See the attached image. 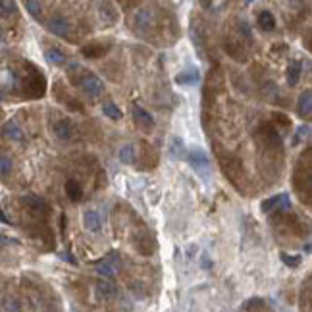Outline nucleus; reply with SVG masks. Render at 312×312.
Wrapping results in <instances>:
<instances>
[{"mask_svg":"<svg viewBox=\"0 0 312 312\" xmlns=\"http://www.w3.org/2000/svg\"><path fill=\"white\" fill-rule=\"evenodd\" d=\"M120 268H122V258H120V254H118V252H110L106 258H102V260L94 262V270H96V274H98V276H102V278H106V280L114 278V276L118 274V270H120Z\"/></svg>","mask_w":312,"mask_h":312,"instance_id":"nucleus-3","label":"nucleus"},{"mask_svg":"<svg viewBox=\"0 0 312 312\" xmlns=\"http://www.w3.org/2000/svg\"><path fill=\"white\" fill-rule=\"evenodd\" d=\"M301 79V62H293L291 66H287V85L295 87Z\"/></svg>","mask_w":312,"mask_h":312,"instance_id":"nucleus-19","label":"nucleus"},{"mask_svg":"<svg viewBox=\"0 0 312 312\" xmlns=\"http://www.w3.org/2000/svg\"><path fill=\"white\" fill-rule=\"evenodd\" d=\"M25 8L29 10V14H31L33 18H37V20H41V14H43V6H41L39 2H33V0H27V2H25Z\"/></svg>","mask_w":312,"mask_h":312,"instance_id":"nucleus-24","label":"nucleus"},{"mask_svg":"<svg viewBox=\"0 0 312 312\" xmlns=\"http://www.w3.org/2000/svg\"><path fill=\"white\" fill-rule=\"evenodd\" d=\"M309 133H311V125L309 124H305V125H301L299 129H297V135H295V141H293V145H299L305 137H309Z\"/></svg>","mask_w":312,"mask_h":312,"instance_id":"nucleus-27","label":"nucleus"},{"mask_svg":"<svg viewBox=\"0 0 312 312\" xmlns=\"http://www.w3.org/2000/svg\"><path fill=\"white\" fill-rule=\"evenodd\" d=\"M79 71H81V75H79V77H71V81L83 91L85 94H89V96H98V94L104 91V83L100 81V77H96L94 73H89V69L85 71V69L79 67Z\"/></svg>","mask_w":312,"mask_h":312,"instance_id":"nucleus-2","label":"nucleus"},{"mask_svg":"<svg viewBox=\"0 0 312 312\" xmlns=\"http://www.w3.org/2000/svg\"><path fill=\"white\" fill-rule=\"evenodd\" d=\"M118 158L124 162V164H133L135 160V149L131 145H125L124 149H120V153H118Z\"/></svg>","mask_w":312,"mask_h":312,"instance_id":"nucleus-21","label":"nucleus"},{"mask_svg":"<svg viewBox=\"0 0 312 312\" xmlns=\"http://www.w3.org/2000/svg\"><path fill=\"white\" fill-rule=\"evenodd\" d=\"M20 201H22V204H25L33 214H39V216H41V214L46 216L48 210H50L48 202H46L41 195H25V197H22Z\"/></svg>","mask_w":312,"mask_h":312,"instance_id":"nucleus-6","label":"nucleus"},{"mask_svg":"<svg viewBox=\"0 0 312 312\" xmlns=\"http://www.w3.org/2000/svg\"><path fill=\"white\" fill-rule=\"evenodd\" d=\"M199 77H201L199 69H187V71L179 73L178 77H176V83L178 85H191V83H197Z\"/></svg>","mask_w":312,"mask_h":312,"instance_id":"nucleus-16","label":"nucleus"},{"mask_svg":"<svg viewBox=\"0 0 312 312\" xmlns=\"http://www.w3.org/2000/svg\"><path fill=\"white\" fill-rule=\"evenodd\" d=\"M52 131H54V135H56L58 139L69 141V139L73 137V133H75V127H73L71 120H67V118H58V120L52 124Z\"/></svg>","mask_w":312,"mask_h":312,"instance_id":"nucleus-7","label":"nucleus"},{"mask_svg":"<svg viewBox=\"0 0 312 312\" xmlns=\"http://www.w3.org/2000/svg\"><path fill=\"white\" fill-rule=\"evenodd\" d=\"M0 41H4V31L0 29Z\"/></svg>","mask_w":312,"mask_h":312,"instance_id":"nucleus-30","label":"nucleus"},{"mask_svg":"<svg viewBox=\"0 0 312 312\" xmlns=\"http://www.w3.org/2000/svg\"><path fill=\"white\" fill-rule=\"evenodd\" d=\"M185 158H187V162L191 164V168H193L195 172H199L204 179L208 178L210 160H208V156H206V153H204L202 149H191L189 155H185Z\"/></svg>","mask_w":312,"mask_h":312,"instance_id":"nucleus-4","label":"nucleus"},{"mask_svg":"<svg viewBox=\"0 0 312 312\" xmlns=\"http://www.w3.org/2000/svg\"><path fill=\"white\" fill-rule=\"evenodd\" d=\"M289 195L287 193H281V195H276V197H272V199H266V201L262 202V210L264 212H274V210H281V212H285L287 208H289Z\"/></svg>","mask_w":312,"mask_h":312,"instance_id":"nucleus-8","label":"nucleus"},{"mask_svg":"<svg viewBox=\"0 0 312 312\" xmlns=\"http://www.w3.org/2000/svg\"><path fill=\"white\" fill-rule=\"evenodd\" d=\"M14 85L23 87V94L29 98H37L45 94V77L37 67L31 66V71H12Z\"/></svg>","mask_w":312,"mask_h":312,"instance_id":"nucleus-1","label":"nucleus"},{"mask_svg":"<svg viewBox=\"0 0 312 312\" xmlns=\"http://www.w3.org/2000/svg\"><path fill=\"white\" fill-rule=\"evenodd\" d=\"M64 258H66L67 262H71V264H77V260H75V258H73V254H69V252L64 254Z\"/></svg>","mask_w":312,"mask_h":312,"instance_id":"nucleus-28","label":"nucleus"},{"mask_svg":"<svg viewBox=\"0 0 312 312\" xmlns=\"http://www.w3.org/2000/svg\"><path fill=\"white\" fill-rule=\"evenodd\" d=\"M258 25H260L262 31H272V29L276 27V18H274V14H272L270 10H262V12L258 14Z\"/></svg>","mask_w":312,"mask_h":312,"instance_id":"nucleus-17","label":"nucleus"},{"mask_svg":"<svg viewBox=\"0 0 312 312\" xmlns=\"http://www.w3.org/2000/svg\"><path fill=\"white\" fill-rule=\"evenodd\" d=\"M110 50V45H102V43H91V45L81 48V54L85 58H100Z\"/></svg>","mask_w":312,"mask_h":312,"instance_id":"nucleus-12","label":"nucleus"},{"mask_svg":"<svg viewBox=\"0 0 312 312\" xmlns=\"http://www.w3.org/2000/svg\"><path fill=\"white\" fill-rule=\"evenodd\" d=\"M83 225H85V229H87V231H93V233L100 231V227H102V220H100L98 212H94V210H87V212L83 214Z\"/></svg>","mask_w":312,"mask_h":312,"instance_id":"nucleus-13","label":"nucleus"},{"mask_svg":"<svg viewBox=\"0 0 312 312\" xmlns=\"http://www.w3.org/2000/svg\"><path fill=\"white\" fill-rule=\"evenodd\" d=\"M12 14H16V4L14 2H8V0H0V16H12Z\"/></svg>","mask_w":312,"mask_h":312,"instance_id":"nucleus-25","label":"nucleus"},{"mask_svg":"<svg viewBox=\"0 0 312 312\" xmlns=\"http://www.w3.org/2000/svg\"><path fill=\"white\" fill-rule=\"evenodd\" d=\"M45 58L52 66H64L67 62V56L64 50H60L58 46H48L45 50Z\"/></svg>","mask_w":312,"mask_h":312,"instance_id":"nucleus-11","label":"nucleus"},{"mask_svg":"<svg viewBox=\"0 0 312 312\" xmlns=\"http://www.w3.org/2000/svg\"><path fill=\"white\" fill-rule=\"evenodd\" d=\"M2 98H4V91L0 89V102H2Z\"/></svg>","mask_w":312,"mask_h":312,"instance_id":"nucleus-31","label":"nucleus"},{"mask_svg":"<svg viewBox=\"0 0 312 312\" xmlns=\"http://www.w3.org/2000/svg\"><path fill=\"white\" fill-rule=\"evenodd\" d=\"M102 112H104V116L110 118V120H122V110H120L114 102H104V104H102Z\"/></svg>","mask_w":312,"mask_h":312,"instance_id":"nucleus-22","label":"nucleus"},{"mask_svg":"<svg viewBox=\"0 0 312 312\" xmlns=\"http://www.w3.org/2000/svg\"><path fill=\"white\" fill-rule=\"evenodd\" d=\"M12 174V158L0 153V178H8Z\"/></svg>","mask_w":312,"mask_h":312,"instance_id":"nucleus-20","label":"nucleus"},{"mask_svg":"<svg viewBox=\"0 0 312 312\" xmlns=\"http://www.w3.org/2000/svg\"><path fill=\"white\" fill-rule=\"evenodd\" d=\"M131 114H133L135 122H137L141 127H145V129H153V127H155V118L145 110V108H141L137 102L131 104Z\"/></svg>","mask_w":312,"mask_h":312,"instance_id":"nucleus-9","label":"nucleus"},{"mask_svg":"<svg viewBox=\"0 0 312 312\" xmlns=\"http://www.w3.org/2000/svg\"><path fill=\"white\" fill-rule=\"evenodd\" d=\"M4 135L8 137V139H12V141H23V129L14 122V120H10V122H6V125H4Z\"/></svg>","mask_w":312,"mask_h":312,"instance_id":"nucleus-15","label":"nucleus"},{"mask_svg":"<svg viewBox=\"0 0 312 312\" xmlns=\"http://www.w3.org/2000/svg\"><path fill=\"white\" fill-rule=\"evenodd\" d=\"M64 189H66L67 199H69L71 202H79L81 199H83V189H81V185H79L77 179H67Z\"/></svg>","mask_w":312,"mask_h":312,"instance_id":"nucleus-14","label":"nucleus"},{"mask_svg":"<svg viewBox=\"0 0 312 312\" xmlns=\"http://www.w3.org/2000/svg\"><path fill=\"white\" fill-rule=\"evenodd\" d=\"M297 114L301 118H309L312 114V91L305 89L299 96V104H297Z\"/></svg>","mask_w":312,"mask_h":312,"instance_id":"nucleus-10","label":"nucleus"},{"mask_svg":"<svg viewBox=\"0 0 312 312\" xmlns=\"http://www.w3.org/2000/svg\"><path fill=\"white\" fill-rule=\"evenodd\" d=\"M96 293H98V297H102V299H110L116 295V285L108 281V280H100L98 283H96Z\"/></svg>","mask_w":312,"mask_h":312,"instance_id":"nucleus-18","label":"nucleus"},{"mask_svg":"<svg viewBox=\"0 0 312 312\" xmlns=\"http://www.w3.org/2000/svg\"><path fill=\"white\" fill-rule=\"evenodd\" d=\"M172 156H174V158H185L183 141H181L179 137H174V141H172Z\"/></svg>","mask_w":312,"mask_h":312,"instance_id":"nucleus-23","label":"nucleus"},{"mask_svg":"<svg viewBox=\"0 0 312 312\" xmlns=\"http://www.w3.org/2000/svg\"><path fill=\"white\" fill-rule=\"evenodd\" d=\"M69 27H71V23L62 14H54L50 20H46V29L50 33H54L56 37H69Z\"/></svg>","mask_w":312,"mask_h":312,"instance_id":"nucleus-5","label":"nucleus"},{"mask_svg":"<svg viewBox=\"0 0 312 312\" xmlns=\"http://www.w3.org/2000/svg\"><path fill=\"white\" fill-rule=\"evenodd\" d=\"M210 266H212V262H208V260L204 258V260H202V268H210Z\"/></svg>","mask_w":312,"mask_h":312,"instance_id":"nucleus-29","label":"nucleus"},{"mask_svg":"<svg viewBox=\"0 0 312 312\" xmlns=\"http://www.w3.org/2000/svg\"><path fill=\"white\" fill-rule=\"evenodd\" d=\"M280 256H281V262L291 268H297L301 264V256H293V254H287V252H281Z\"/></svg>","mask_w":312,"mask_h":312,"instance_id":"nucleus-26","label":"nucleus"}]
</instances>
